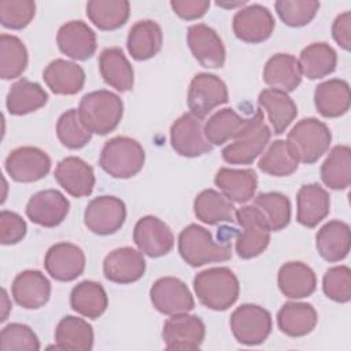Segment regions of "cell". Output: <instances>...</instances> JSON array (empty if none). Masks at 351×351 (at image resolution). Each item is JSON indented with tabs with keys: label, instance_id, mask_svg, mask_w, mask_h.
Listing matches in <instances>:
<instances>
[{
	"label": "cell",
	"instance_id": "6da1fadb",
	"mask_svg": "<svg viewBox=\"0 0 351 351\" xmlns=\"http://www.w3.org/2000/svg\"><path fill=\"white\" fill-rule=\"evenodd\" d=\"M193 289L203 306L214 311H225L236 303L240 285L229 267H211L195 276Z\"/></svg>",
	"mask_w": 351,
	"mask_h": 351
},
{
	"label": "cell",
	"instance_id": "7a4b0ae2",
	"mask_svg": "<svg viewBox=\"0 0 351 351\" xmlns=\"http://www.w3.org/2000/svg\"><path fill=\"white\" fill-rule=\"evenodd\" d=\"M77 111L81 122L90 133L104 136L119 125L123 115V103L118 95L100 89L86 93L81 99Z\"/></svg>",
	"mask_w": 351,
	"mask_h": 351
},
{
	"label": "cell",
	"instance_id": "3957f363",
	"mask_svg": "<svg viewBox=\"0 0 351 351\" xmlns=\"http://www.w3.org/2000/svg\"><path fill=\"white\" fill-rule=\"evenodd\" d=\"M178 252L192 267L213 262H225L232 258L230 243H217L203 226L191 223L178 236Z\"/></svg>",
	"mask_w": 351,
	"mask_h": 351
},
{
	"label": "cell",
	"instance_id": "277c9868",
	"mask_svg": "<svg viewBox=\"0 0 351 351\" xmlns=\"http://www.w3.org/2000/svg\"><path fill=\"white\" fill-rule=\"evenodd\" d=\"M271 132L258 110L233 137V143L222 151V158L230 165H251L266 148Z\"/></svg>",
	"mask_w": 351,
	"mask_h": 351
},
{
	"label": "cell",
	"instance_id": "5b68a950",
	"mask_svg": "<svg viewBox=\"0 0 351 351\" xmlns=\"http://www.w3.org/2000/svg\"><path fill=\"white\" fill-rule=\"evenodd\" d=\"M145 154L141 144L126 136H117L106 141L101 148L99 165L114 178H130L144 166Z\"/></svg>",
	"mask_w": 351,
	"mask_h": 351
},
{
	"label": "cell",
	"instance_id": "8992f818",
	"mask_svg": "<svg viewBox=\"0 0 351 351\" xmlns=\"http://www.w3.org/2000/svg\"><path fill=\"white\" fill-rule=\"evenodd\" d=\"M287 141L300 162L313 165L329 149L332 133L326 123L311 117L299 121L288 133Z\"/></svg>",
	"mask_w": 351,
	"mask_h": 351
},
{
	"label": "cell",
	"instance_id": "52a82bcc",
	"mask_svg": "<svg viewBox=\"0 0 351 351\" xmlns=\"http://www.w3.org/2000/svg\"><path fill=\"white\" fill-rule=\"evenodd\" d=\"M241 232L236 239V252L243 259L261 255L270 243V228L263 214L255 206H244L236 211Z\"/></svg>",
	"mask_w": 351,
	"mask_h": 351
},
{
	"label": "cell",
	"instance_id": "ba28073f",
	"mask_svg": "<svg viewBox=\"0 0 351 351\" xmlns=\"http://www.w3.org/2000/svg\"><path fill=\"white\" fill-rule=\"evenodd\" d=\"M229 324L234 339L244 346L262 344L271 332L270 313L251 303L239 306L232 313Z\"/></svg>",
	"mask_w": 351,
	"mask_h": 351
},
{
	"label": "cell",
	"instance_id": "9c48e42d",
	"mask_svg": "<svg viewBox=\"0 0 351 351\" xmlns=\"http://www.w3.org/2000/svg\"><path fill=\"white\" fill-rule=\"evenodd\" d=\"M188 108L199 119L206 118L215 107L228 103L229 95L225 82L215 74H196L188 89Z\"/></svg>",
	"mask_w": 351,
	"mask_h": 351
},
{
	"label": "cell",
	"instance_id": "30bf717a",
	"mask_svg": "<svg viewBox=\"0 0 351 351\" xmlns=\"http://www.w3.org/2000/svg\"><path fill=\"white\" fill-rule=\"evenodd\" d=\"M126 219V206L115 196H97L84 213L85 226L95 234L107 236L118 232Z\"/></svg>",
	"mask_w": 351,
	"mask_h": 351
},
{
	"label": "cell",
	"instance_id": "8fae6325",
	"mask_svg": "<svg viewBox=\"0 0 351 351\" xmlns=\"http://www.w3.org/2000/svg\"><path fill=\"white\" fill-rule=\"evenodd\" d=\"M170 143L173 149L185 158H197L213 149L206 138L202 119L191 112L182 114L174 121L170 128Z\"/></svg>",
	"mask_w": 351,
	"mask_h": 351
},
{
	"label": "cell",
	"instance_id": "7c38bea8",
	"mask_svg": "<svg viewBox=\"0 0 351 351\" xmlns=\"http://www.w3.org/2000/svg\"><path fill=\"white\" fill-rule=\"evenodd\" d=\"M149 298L154 307L166 315H177L191 311L195 307L193 296L184 281L176 277H162L156 280Z\"/></svg>",
	"mask_w": 351,
	"mask_h": 351
},
{
	"label": "cell",
	"instance_id": "4fadbf2b",
	"mask_svg": "<svg viewBox=\"0 0 351 351\" xmlns=\"http://www.w3.org/2000/svg\"><path fill=\"white\" fill-rule=\"evenodd\" d=\"M4 169L16 182H34L48 174L51 159L37 147H19L8 154Z\"/></svg>",
	"mask_w": 351,
	"mask_h": 351
},
{
	"label": "cell",
	"instance_id": "5bb4252c",
	"mask_svg": "<svg viewBox=\"0 0 351 351\" xmlns=\"http://www.w3.org/2000/svg\"><path fill=\"white\" fill-rule=\"evenodd\" d=\"M204 336V322L188 313L171 315L162 330V339L169 350H199Z\"/></svg>",
	"mask_w": 351,
	"mask_h": 351
},
{
	"label": "cell",
	"instance_id": "9a60e30c",
	"mask_svg": "<svg viewBox=\"0 0 351 351\" xmlns=\"http://www.w3.org/2000/svg\"><path fill=\"white\" fill-rule=\"evenodd\" d=\"M133 241L144 255L159 258L173 250L174 234L162 219L154 215H145L134 225Z\"/></svg>",
	"mask_w": 351,
	"mask_h": 351
},
{
	"label": "cell",
	"instance_id": "2e32d148",
	"mask_svg": "<svg viewBox=\"0 0 351 351\" xmlns=\"http://www.w3.org/2000/svg\"><path fill=\"white\" fill-rule=\"evenodd\" d=\"M276 22L271 12L261 4H250L240 8L233 16L234 36L248 44H258L266 41L273 30Z\"/></svg>",
	"mask_w": 351,
	"mask_h": 351
},
{
	"label": "cell",
	"instance_id": "e0dca14e",
	"mask_svg": "<svg viewBox=\"0 0 351 351\" xmlns=\"http://www.w3.org/2000/svg\"><path fill=\"white\" fill-rule=\"evenodd\" d=\"M44 267L56 281L69 282L84 273L85 254L73 243H58L47 251Z\"/></svg>",
	"mask_w": 351,
	"mask_h": 351
},
{
	"label": "cell",
	"instance_id": "ac0fdd59",
	"mask_svg": "<svg viewBox=\"0 0 351 351\" xmlns=\"http://www.w3.org/2000/svg\"><path fill=\"white\" fill-rule=\"evenodd\" d=\"M69 208L70 203L62 192L56 189H44L29 199L26 204V215L33 223L44 228H55L66 219Z\"/></svg>",
	"mask_w": 351,
	"mask_h": 351
},
{
	"label": "cell",
	"instance_id": "d6986e66",
	"mask_svg": "<svg viewBox=\"0 0 351 351\" xmlns=\"http://www.w3.org/2000/svg\"><path fill=\"white\" fill-rule=\"evenodd\" d=\"M188 47L193 58L206 69H221L225 63V47L217 32L204 25L189 26L186 33Z\"/></svg>",
	"mask_w": 351,
	"mask_h": 351
},
{
	"label": "cell",
	"instance_id": "ffe728a7",
	"mask_svg": "<svg viewBox=\"0 0 351 351\" xmlns=\"http://www.w3.org/2000/svg\"><path fill=\"white\" fill-rule=\"evenodd\" d=\"M145 271V261L141 251L122 247L111 251L103 262L104 277L115 284H130L140 280Z\"/></svg>",
	"mask_w": 351,
	"mask_h": 351
},
{
	"label": "cell",
	"instance_id": "44dd1931",
	"mask_svg": "<svg viewBox=\"0 0 351 351\" xmlns=\"http://www.w3.org/2000/svg\"><path fill=\"white\" fill-rule=\"evenodd\" d=\"M56 43L62 53L75 60H86L96 52V34L82 21H70L60 26Z\"/></svg>",
	"mask_w": 351,
	"mask_h": 351
},
{
	"label": "cell",
	"instance_id": "7402d4cb",
	"mask_svg": "<svg viewBox=\"0 0 351 351\" xmlns=\"http://www.w3.org/2000/svg\"><path fill=\"white\" fill-rule=\"evenodd\" d=\"M58 184L71 196H89L95 186L93 169L81 158L67 156L62 159L53 171Z\"/></svg>",
	"mask_w": 351,
	"mask_h": 351
},
{
	"label": "cell",
	"instance_id": "603a6c76",
	"mask_svg": "<svg viewBox=\"0 0 351 351\" xmlns=\"http://www.w3.org/2000/svg\"><path fill=\"white\" fill-rule=\"evenodd\" d=\"M11 293L21 307L36 310L49 300L51 282L38 270H25L14 278Z\"/></svg>",
	"mask_w": 351,
	"mask_h": 351
},
{
	"label": "cell",
	"instance_id": "cb8c5ba5",
	"mask_svg": "<svg viewBox=\"0 0 351 351\" xmlns=\"http://www.w3.org/2000/svg\"><path fill=\"white\" fill-rule=\"evenodd\" d=\"M296 204V221L306 228H315L329 214L330 199L319 184H306L298 191Z\"/></svg>",
	"mask_w": 351,
	"mask_h": 351
},
{
	"label": "cell",
	"instance_id": "d4e9b609",
	"mask_svg": "<svg viewBox=\"0 0 351 351\" xmlns=\"http://www.w3.org/2000/svg\"><path fill=\"white\" fill-rule=\"evenodd\" d=\"M214 182L228 200L245 203L255 195L258 177L252 169L222 167L217 171Z\"/></svg>",
	"mask_w": 351,
	"mask_h": 351
},
{
	"label": "cell",
	"instance_id": "484cf974",
	"mask_svg": "<svg viewBox=\"0 0 351 351\" xmlns=\"http://www.w3.org/2000/svg\"><path fill=\"white\" fill-rule=\"evenodd\" d=\"M318 254L326 262L343 261L351 247V232L346 222L333 219L326 222L315 236Z\"/></svg>",
	"mask_w": 351,
	"mask_h": 351
},
{
	"label": "cell",
	"instance_id": "4316f807",
	"mask_svg": "<svg viewBox=\"0 0 351 351\" xmlns=\"http://www.w3.org/2000/svg\"><path fill=\"white\" fill-rule=\"evenodd\" d=\"M99 70L104 82L118 92H129L133 89V67L121 48L111 47L103 49L99 56Z\"/></svg>",
	"mask_w": 351,
	"mask_h": 351
},
{
	"label": "cell",
	"instance_id": "83f0119b",
	"mask_svg": "<svg viewBox=\"0 0 351 351\" xmlns=\"http://www.w3.org/2000/svg\"><path fill=\"white\" fill-rule=\"evenodd\" d=\"M43 80L55 95H75L84 88L85 73L74 62L55 59L43 71Z\"/></svg>",
	"mask_w": 351,
	"mask_h": 351
},
{
	"label": "cell",
	"instance_id": "f1b7e54d",
	"mask_svg": "<svg viewBox=\"0 0 351 351\" xmlns=\"http://www.w3.org/2000/svg\"><path fill=\"white\" fill-rule=\"evenodd\" d=\"M317 111L325 118H337L350 110V85L344 80L332 78L321 82L314 90Z\"/></svg>",
	"mask_w": 351,
	"mask_h": 351
},
{
	"label": "cell",
	"instance_id": "f546056e",
	"mask_svg": "<svg viewBox=\"0 0 351 351\" xmlns=\"http://www.w3.org/2000/svg\"><path fill=\"white\" fill-rule=\"evenodd\" d=\"M263 81L271 89L292 92L302 82V70L295 56L289 53H276L265 64Z\"/></svg>",
	"mask_w": 351,
	"mask_h": 351
},
{
	"label": "cell",
	"instance_id": "4dcf8cb0",
	"mask_svg": "<svg viewBox=\"0 0 351 351\" xmlns=\"http://www.w3.org/2000/svg\"><path fill=\"white\" fill-rule=\"evenodd\" d=\"M277 282L281 293L289 299L307 298L317 288L315 273L303 262L284 263L278 270Z\"/></svg>",
	"mask_w": 351,
	"mask_h": 351
},
{
	"label": "cell",
	"instance_id": "1f68e13d",
	"mask_svg": "<svg viewBox=\"0 0 351 351\" xmlns=\"http://www.w3.org/2000/svg\"><path fill=\"white\" fill-rule=\"evenodd\" d=\"M163 33L160 26L151 19L136 22L128 34L126 47L134 60H148L162 48Z\"/></svg>",
	"mask_w": 351,
	"mask_h": 351
},
{
	"label": "cell",
	"instance_id": "d6a6232c",
	"mask_svg": "<svg viewBox=\"0 0 351 351\" xmlns=\"http://www.w3.org/2000/svg\"><path fill=\"white\" fill-rule=\"evenodd\" d=\"M317 321V311L308 303L288 302L277 313L278 329L291 337L308 335L315 328Z\"/></svg>",
	"mask_w": 351,
	"mask_h": 351
},
{
	"label": "cell",
	"instance_id": "836d02e7",
	"mask_svg": "<svg viewBox=\"0 0 351 351\" xmlns=\"http://www.w3.org/2000/svg\"><path fill=\"white\" fill-rule=\"evenodd\" d=\"M258 104L262 107L276 134H281L298 115V107L288 93L276 89H263L258 96Z\"/></svg>",
	"mask_w": 351,
	"mask_h": 351
},
{
	"label": "cell",
	"instance_id": "e575fe53",
	"mask_svg": "<svg viewBox=\"0 0 351 351\" xmlns=\"http://www.w3.org/2000/svg\"><path fill=\"white\" fill-rule=\"evenodd\" d=\"M55 348L70 351H89L93 347V329L84 318L63 317L55 329Z\"/></svg>",
	"mask_w": 351,
	"mask_h": 351
},
{
	"label": "cell",
	"instance_id": "d590c367",
	"mask_svg": "<svg viewBox=\"0 0 351 351\" xmlns=\"http://www.w3.org/2000/svg\"><path fill=\"white\" fill-rule=\"evenodd\" d=\"M47 101L48 95L40 84L22 78L11 85L5 106L11 115H25L44 107Z\"/></svg>",
	"mask_w": 351,
	"mask_h": 351
},
{
	"label": "cell",
	"instance_id": "8d00e7d4",
	"mask_svg": "<svg viewBox=\"0 0 351 351\" xmlns=\"http://www.w3.org/2000/svg\"><path fill=\"white\" fill-rule=\"evenodd\" d=\"M70 306L78 314L96 319L107 310L108 298L101 284L85 280L71 289Z\"/></svg>",
	"mask_w": 351,
	"mask_h": 351
},
{
	"label": "cell",
	"instance_id": "74e56055",
	"mask_svg": "<svg viewBox=\"0 0 351 351\" xmlns=\"http://www.w3.org/2000/svg\"><path fill=\"white\" fill-rule=\"evenodd\" d=\"M193 211L196 218L207 225L233 222L236 219V211L230 200L215 189L202 191L195 197Z\"/></svg>",
	"mask_w": 351,
	"mask_h": 351
},
{
	"label": "cell",
	"instance_id": "f35d334b",
	"mask_svg": "<svg viewBox=\"0 0 351 351\" xmlns=\"http://www.w3.org/2000/svg\"><path fill=\"white\" fill-rule=\"evenodd\" d=\"M298 62L303 75L308 80H318L335 71L337 55L329 44L313 43L303 48Z\"/></svg>",
	"mask_w": 351,
	"mask_h": 351
},
{
	"label": "cell",
	"instance_id": "ab89813d",
	"mask_svg": "<svg viewBox=\"0 0 351 351\" xmlns=\"http://www.w3.org/2000/svg\"><path fill=\"white\" fill-rule=\"evenodd\" d=\"M322 182L335 191H341L351 184V149L348 145H336L321 166Z\"/></svg>",
	"mask_w": 351,
	"mask_h": 351
},
{
	"label": "cell",
	"instance_id": "60d3db41",
	"mask_svg": "<svg viewBox=\"0 0 351 351\" xmlns=\"http://www.w3.org/2000/svg\"><path fill=\"white\" fill-rule=\"evenodd\" d=\"M130 4L126 0H90L86 3V16L100 30H115L129 18Z\"/></svg>",
	"mask_w": 351,
	"mask_h": 351
},
{
	"label": "cell",
	"instance_id": "b9f144b4",
	"mask_svg": "<svg viewBox=\"0 0 351 351\" xmlns=\"http://www.w3.org/2000/svg\"><path fill=\"white\" fill-rule=\"evenodd\" d=\"M299 158L287 140H274L258 162L259 170L273 177H287L298 170Z\"/></svg>",
	"mask_w": 351,
	"mask_h": 351
},
{
	"label": "cell",
	"instance_id": "7bdbcfd3",
	"mask_svg": "<svg viewBox=\"0 0 351 351\" xmlns=\"http://www.w3.org/2000/svg\"><path fill=\"white\" fill-rule=\"evenodd\" d=\"M27 66V49L21 38L12 34L0 36V77L14 80L22 75Z\"/></svg>",
	"mask_w": 351,
	"mask_h": 351
},
{
	"label": "cell",
	"instance_id": "ee69618b",
	"mask_svg": "<svg viewBox=\"0 0 351 351\" xmlns=\"http://www.w3.org/2000/svg\"><path fill=\"white\" fill-rule=\"evenodd\" d=\"M247 122V118L239 115L233 108L217 111L204 125L206 138L211 145H222L233 138Z\"/></svg>",
	"mask_w": 351,
	"mask_h": 351
},
{
	"label": "cell",
	"instance_id": "f6af8a7d",
	"mask_svg": "<svg viewBox=\"0 0 351 351\" xmlns=\"http://www.w3.org/2000/svg\"><path fill=\"white\" fill-rule=\"evenodd\" d=\"M254 206L263 214L270 230L278 232L288 226L291 221V202L285 195L280 192L259 193L254 200Z\"/></svg>",
	"mask_w": 351,
	"mask_h": 351
},
{
	"label": "cell",
	"instance_id": "bcb514c9",
	"mask_svg": "<svg viewBox=\"0 0 351 351\" xmlns=\"http://www.w3.org/2000/svg\"><path fill=\"white\" fill-rule=\"evenodd\" d=\"M56 136L59 141L70 149H80L92 138V133L84 126L75 108H70L59 117Z\"/></svg>",
	"mask_w": 351,
	"mask_h": 351
},
{
	"label": "cell",
	"instance_id": "7dc6e473",
	"mask_svg": "<svg viewBox=\"0 0 351 351\" xmlns=\"http://www.w3.org/2000/svg\"><path fill=\"white\" fill-rule=\"evenodd\" d=\"M280 19L291 27H300L313 21L319 3L315 0H278L274 3Z\"/></svg>",
	"mask_w": 351,
	"mask_h": 351
},
{
	"label": "cell",
	"instance_id": "c3c4849f",
	"mask_svg": "<svg viewBox=\"0 0 351 351\" xmlns=\"http://www.w3.org/2000/svg\"><path fill=\"white\" fill-rule=\"evenodd\" d=\"M1 351H38L40 341L30 326L25 324H8L0 335Z\"/></svg>",
	"mask_w": 351,
	"mask_h": 351
},
{
	"label": "cell",
	"instance_id": "681fc988",
	"mask_svg": "<svg viewBox=\"0 0 351 351\" xmlns=\"http://www.w3.org/2000/svg\"><path fill=\"white\" fill-rule=\"evenodd\" d=\"M36 3L32 0H0V22L4 27L21 30L34 18Z\"/></svg>",
	"mask_w": 351,
	"mask_h": 351
},
{
	"label": "cell",
	"instance_id": "f907efd6",
	"mask_svg": "<svg viewBox=\"0 0 351 351\" xmlns=\"http://www.w3.org/2000/svg\"><path fill=\"white\" fill-rule=\"evenodd\" d=\"M322 289L326 298L337 303H347L351 299V270L348 266L340 265L325 271L322 278Z\"/></svg>",
	"mask_w": 351,
	"mask_h": 351
},
{
	"label": "cell",
	"instance_id": "816d5d0a",
	"mask_svg": "<svg viewBox=\"0 0 351 351\" xmlns=\"http://www.w3.org/2000/svg\"><path fill=\"white\" fill-rule=\"evenodd\" d=\"M26 230V222L19 214L8 210L0 213V241L3 245L19 243L25 237Z\"/></svg>",
	"mask_w": 351,
	"mask_h": 351
},
{
	"label": "cell",
	"instance_id": "f5cc1de1",
	"mask_svg": "<svg viewBox=\"0 0 351 351\" xmlns=\"http://www.w3.org/2000/svg\"><path fill=\"white\" fill-rule=\"evenodd\" d=\"M170 7L173 8L174 14H177L181 19L193 21L202 18L208 7V0H171Z\"/></svg>",
	"mask_w": 351,
	"mask_h": 351
},
{
	"label": "cell",
	"instance_id": "db71d44e",
	"mask_svg": "<svg viewBox=\"0 0 351 351\" xmlns=\"http://www.w3.org/2000/svg\"><path fill=\"white\" fill-rule=\"evenodd\" d=\"M332 34L335 41L346 51L351 48V12L346 11L335 19L332 25Z\"/></svg>",
	"mask_w": 351,
	"mask_h": 351
},
{
	"label": "cell",
	"instance_id": "11a10c76",
	"mask_svg": "<svg viewBox=\"0 0 351 351\" xmlns=\"http://www.w3.org/2000/svg\"><path fill=\"white\" fill-rule=\"evenodd\" d=\"M244 4H247V1H237V3H230V4H223V3H219V1H217V5H219V7H237V5H244Z\"/></svg>",
	"mask_w": 351,
	"mask_h": 351
}]
</instances>
